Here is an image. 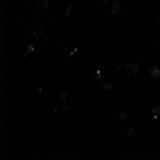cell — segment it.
Wrapping results in <instances>:
<instances>
[{
	"instance_id": "cell-1",
	"label": "cell",
	"mask_w": 160,
	"mask_h": 160,
	"mask_svg": "<svg viewBox=\"0 0 160 160\" xmlns=\"http://www.w3.org/2000/svg\"><path fill=\"white\" fill-rule=\"evenodd\" d=\"M149 74H150L152 79L157 80L158 78L160 77V68L156 66H152V68L149 69Z\"/></svg>"
},
{
	"instance_id": "cell-2",
	"label": "cell",
	"mask_w": 160,
	"mask_h": 160,
	"mask_svg": "<svg viewBox=\"0 0 160 160\" xmlns=\"http://www.w3.org/2000/svg\"><path fill=\"white\" fill-rule=\"evenodd\" d=\"M129 69L131 70V72L133 74H135V75H138L140 72V68H139V66L136 63H132V64L129 65Z\"/></svg>"
},
{
	"instance_id": "cell-3",
	"label": "cell",
	"mask_w": 160,
	"mask_h": 160,
	"mask_svg": "<svg viewBox=\"0 0 160 160\" xmlns=\"http://www.w3.org/2000/svg\"><path fill=\"white\" fill-rule=\"evenodd\" d=\"M119 9H120V6H119V4L117 2L115 3H113V5L111 6V14H116Z\"/></svg>"
},
{
	"instance_id": "cell-4",
	"label": "cell",
	"mask_w": 160,
	"mask_h": 160,
	"mask_svg": "<svg viewBox=\"0 0 160 160\" xmlns=\"http://www.w3.org/2000/svg\"><path fill=\"white\" fill-rule=\"evenodd\" d=\"M152 113L154 114L155 119H157L160 115V106H155L152 109Z\"/></svg>"
},
{
	"instance_id": "cell-5",
	"label": "cell",
	"mask_w": 160,
	"mask_h": 160,
	"mask_svg": "<svg viewBox=\"0 0 160 160\" xmlns=\"http://www.w3.org/2000/svg\"><path fill=\"white\" fill-rule=\"evenodd\" d=\"M118 117H119L120 120H125L126 117H127V113H126L125 110H123V111H120V113H119Z\"/></svg>"
},
{
	"instance_id": "cell-6",
	"label": "cell",
	"mask_w": 160,
	"mask_h": 160,
	"mask_svg": "<svg viewBox=\"0 0 160 160\" xmlns=\"http://www.w3.org/2000/svg\"><path fill=\"white\" fill-rule=\"evenodd\" d=\"M102 77V73H101V70L100 69H98L96 71V74L94 76V81H98L100 80V78Z\"/></svg>"
},
{
	"instance_id": "cell-7",
	"label": "cell",
	"mask_w": 160,
	"mask_h": 160,
	"mask_svg": "<svg viewBox=\"0 0 160 160\" xmlns=\"http://www.w3.org/2000/svg\"><path fill=\"white\" fill-rule=\"evenodd\" d=\"M102 87L105 89V90H108V91H110V90H113V84H110V83H107L106 81H102Z\"/></svg>"
},
{
	"instance_id": "cell-8",
	"label": "cell",
	"mask_w": 160,
	"mask_h": 160,
	"mask_svg": "<svg viewBox=\"0 0 160 160\" xmlns=\"http://www.w3.org/2000/svg\"><path fill=\"white\" fill-rule=\"evenodd\" d=\"M59 96H60V99L62 102H66V100H68V95H66V92H61L60 94H59Z\"/></svg>"
},
{
	"instance_id": "cell-9",
	"label": "cell",
	"mask_w": 160,
	"mask_h": 160,
	"mask_svg": "<svg viewBox=\"0 0 160 160\" xmlns=\"http://www.w3.org/2000/svg\"><path fill=\"white\" fill-rule=\"evenodd\" d=\"M126 135H127L128 138H131L133 136H135V129H134V127H130L127 130V133H126Z\"/></svg>"
},
{
	"instance_id": "cell-10",
	"label": "cell",
	"mask_w": 160,
	"mask_h": 160,
	"mask_svg": "<svg viewBox=\"0 0 160 160\" xmlns=\"http://www.w3.org/2000/svg\"><path fill=\"white\" fill-rule=\"evenodd\" d=\"M72 9V4H70L68 7V9H66V13H65V15L63 16V18H66V16H68L69 15V13H70V10Z\"/></svg>"
},
{
	"instance_id": "cell-11",
	"label": "cell",
	"mask_w": 160,
	"mask_h": 160,
	"mask_svg": "<svg viewBox=\"0 0 160 160\" xmlns=\"http://www.w3.org/2000/svg\"><path fill=\"white\" fill-rule=\"evenodd\" d=\"M35 50V45H34V44H31V45L30 46H29L28 47V50H27V53H26V55L29 54V53H30V52H32V51H34Z\"/></svg>"
},
{
	"instance_id": "cell-12",
	"label": "cell",
	"mask_w": 160,
	"mask_h": 160,
	"mask_svg": "<svg viewBox=\"0 0 160 160\" xmlns=\"http://www.w3.org/2000/svg\"><path fill=\"white\" fill-rule=\"evenodd\" d=\"M77 51H78V48H74V49H73V50L68 54V56H73V54H76V53H77Z\"/></svg>"
},
{
	"instance_id": "cell-13",
	"label": "cell",
	"mask_w": 160,
	"mask_h": 160,
	"mask_svg": "<svg viewBox=\"0 0 160 160\" xmlns=\"http://www.w3.org/2000/svg\"><path fill=\"white\" fill-rule=\"evenodd\" d=\"M69 110H70V106L69 105H65L64 107L62 108V111H69Z\"/></svg>"
},
{
	"instance_id": "cell-14",
	"label": "cell",
	"mask_w": 160,
	"mask_h": 160,
	"mask_svg": "<svg viewBox=\"0 0 160 160\" xmlns=\"http://www.w3.org/2000/svg\"><path fill=\"white\" fill-rule=\"evenodd\" d=\"M49 1H50V0H45V1H44V4H43L42 9H44V8H45V7L48 5V2H49Z\"/></svg>"
},
{
	"instance_id": "cell-15",
	"label": "cell",
	"mask_w": 160,
	"mask_h": 160,
	"mask_svg": "<svg viewBox=\"0 0 160 160\" xmlns=\"http://www.w3.org/2000/svg\"><path fill=\"white\" fill-rule=\"evenodd\" d=\"M157 22H158V23H160V14H159L158 17H157Z\"/></svg>"
},
{
	"instance_id": "cell-16",
	"label": "cell",
	"mask_w": 160,
	"mask_h": 160,
	"mask_svg": "<svg viewBox=\"0 0 160 160\" xmlns=\"http://www.w3.org/2000/svg\"><path fill=\"white\" fill-rule=\"evenodd\" d=\"M108 1H109V0H103V3H104V4H106Z\"/></svg>"
}]
</instances>
